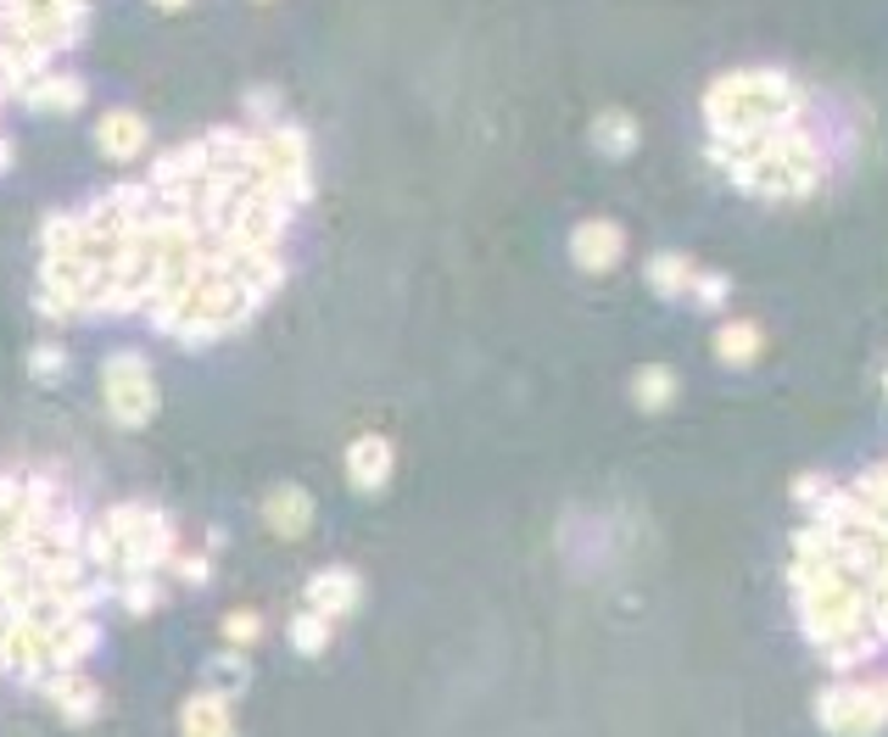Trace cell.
<instances>
[{
    "label": "cell",
    "instance_id": "1",
    "mask_svg": "<svg viewBox=\"0 0 888 737\" xmlns=\"http://www.w3.org/2000/svg\"><path fill=\"white\" fill-rule=\"evenodd\" d=\"M816 720L832 737H877L888 726V676L882 681H849V687H827L816 698Z\"/></svg>",
    "mask_w": 888,
    "mask_h": 737
},
{
    "label": "cell",
    "instance_id": "2",
    "mask_svg": "<svg viewBox=\"0 0 888 737\" xmlns=\"http://www.w3.org/2000/svg\"><path fill=\"white\" fill-rule=\"evenodd\" d=\"M101 386H107V414L129 431H140L157 409V392H152V363L140 352H113L101 363Z\"/></svg>",
    "mask_w": 888,
    "mask_h": 737
},
{
    "label": "cell",
    "instance_id": "3",
    "mask_svg": "<svg viewBox=\"0 0 888 737\" xmlns=\"http://www.w3.org/2000/svg\"><path fill=\"white\" fill-rule=\"evenodd\" d=\"M570 252H576V263H582L587 274H604V268H615V263H621L626 235H621V224H609V218H587V224H576Z\"/></svg>",
    "mask_w": 888,
    "mask_h": 737
},
{
    "label": "cell",
    "instance_id": "4",
    "mask_svg": "<svg viewBox=\"0 0 888 737\" xmlns=\"http://www.w3.org/2000/svg\"><path fill=\"white\" fill-rule=\"evenodd\" d=\"M146 118L140 112H129V107H113L101 124H96V146H101V157L107 163H129V157H140L146 151Z\"/></svg>",
    "mask_w": 888,
    "mask_h": 737
},
{
    "label": "cell",
    "instance_id": "5",
    "mask_svg": "<svg viewBox=\"0 0 888 737\" xmlns=\"http://www.w3.org/2000/svg\"><path fill=\"white\" fill-rule=\"evenodd\" d=\"M85 79H74V73H40V79H29V85H18V101H29L35 112H79L85 107Z\"/></svg>",
    "mask_w": 888,
    "mask_h": 737
},
{
    "label": "cell",
    "instance_id": "6",
    "mask_svg": "<svg viewBox=\"0 0 888 737\" xmlns=\"http://www.w3.org/2000/svg\"><path fill=\"white\" fill-rule=\"evenodd\" d=\"M391 464H397V448L386 436H358L347 448V475H352L358 492H380L391 481Z\"/></svg>",
    "mask_w": 888,
    "mask_h": 737
},
{
    "label": "cell",
    "instance_id": "7",
    "mask_svg": "<svg viewBox=\"0 0 888 737\" xmlns=\"http://www.w3.org/2000/svg\"><path fill=\"white\" fill-rule=\"evenodd\" d=\"M263 520H269L274 537H302L313 525V498L302 487H274L269 503H263Z\"/></svg>",
    "mask_w": 888,
    "mask_h": 737
},
{
    "label": "cell",
    "instance_id": "8",
    "mask_svg": "<svg viewBox=\"0 0 888 737\" xmlns=\"http://www.w3.org/2000/svg\"><path fill=\"white\" fill-rule=\"evenodd\" d=\"M363 598V581L352 576V570H324V576H313V587H308V609L313 615H347L352 603Z\"/></svg>",
    "mask_w": 888,
    "mask_h": 737
},
{
    "label": "cell",
    "instance_id": "9",
    "mask_svg": "<svg viewBox=\"0 0 888 737\" xmlns=\"http://www.w3.org/2000/svg\"><path fill=\"white\" fill-rule=\"evenodd\" d=\"M593 146L604 157H632L637 151V124L626 112H604V118H593Z\"/></svg>",
    "mask_w": 888,
    "mask_h": 737
},
{
    "label": "cell",
    "instance_id": "10",
    "mask_svg": "<svg viewBox=\"0 0 888 737\" xmlns=\"http://www.w3.org/2000/svg\"><path fill=\"white\" fill-rule=\"evenodd\" d=\"M185 737H235L230 731V709L218 692H202L191 709H185Z\"/></svg>",
    "mask_w": 888,
    "mask_h": 737
},
{
    "label": "cell",
    "instance_id": "11",
    "mask_svg": "<svg viewBox=\"0 0 888 737\" xmlns=\"http://www.w3.org/2000/svg\"><path fill=\"white\" fill-rule=\"evenodd\" d=\"M632 397H637V409H665L676 397V375H671L665 363H648V368H637V375H632Z\"/></svg>",
    "mask_w": 888,
    "mask_h": 737
},
{
    "label": "cell",
    "instance_id": "12",
    "mask_svg": "<svg viewBox=\"0 0 888 737\" xmlns=\"http://www.w3.org/2000/svg\"><path fill=\"white\" fill-rule=\"evenodd\" d=\"M687 279H693V263H687L682 252H660V257L648 263V285H654L660 296H682Z\"/></svg>",
    "mask_w": 888,
    "mask_h": 737
},
{
    "label": "cell",
    "instance_id": "13",
    "mask_svg": "<svg viewBox=\"0 0 888 737\" xmlns=\"http://www.w3.org/2000/svg\"><path fill=\"white\" fill-rule=\"evenodd\" d=\"M715 357H721V363H749V357H760V330H754V324H726V330L715 335Z\"/></svg>",
    "mask_w": 888,
    "mask_h": 737
},
{
    "label": "cell",
    "instance_id": "14",
    "mask_svg": "<svg viewBox=\"0 0 888 737\" xmlns=\"http://www.w3.org/2000/svg\"><path fill=\"white\" fill-rule=\"evenodd\" d=\"M51 692H57V709H62L68 720H90V715H96V692H90L85 681H68V676H62V681H51Z\"/></svg>",
    "mask_w": 888,
    "mask_h": 737
},
{
    "label": "cell",
    "instance_id": "15",
    "mask_svg": "<svg viewBox=\"0 0 888 737\" xmlns=\"http://www.w3.org/2000/svg\"><path fill=\"white\" fill-rule=\"evenodd\" d=\"M291 642H296L302 654H319V648L330 642V620H324V615H313V609H302V615L291 620Z\"/></svg>",
    "mask_w": 888,
    "mask_h": 737
},
{
    "label": "cell",
    "instance_id": "16",
    "mask_svg": "<svg viewBox=\"0 0 888 737\" xmlns=\"http://www.w3.org/2000/svg\"><path fill=\"white\" fill-rule=\"evenodd\" d=\"M687 291H693L699 307H721V302H726V279H721V274H699V268H693Z\"/></svg>",
    "mask_w": 888,
    "mask_h": 737
},
{
    "label": "cell",
    "instance_id": "17",
    "mask_svg": "<svg viewBox=\"0 0 888 737\" xmlns=\"http://www.w3.org/2000/svg\"><path fill=\"white\" fill-rule=\"evenodd\" d=\"M29 368H35V375H62V368H68V352H62V346H40V352L29 357Z\"/></svg>",
    "mask_w": 888,
    "mask_h": 737
},
{
    "label": "cell",
    "instance_id": "18",
    "mask_svg": "<svg viewBox=\"0 0 888 737\" xmlns=\"http://www.w3.org/2000/svg\"><path fill=\"white\" fill-rule=\"evenodd\" d=\"M246 112H257V118H280V90H246Z\"/></svg>",
    "mask_w": 888,
    "mask_h": 737
},
{
    "label": "cell",
    "instance_id": "19",
    "mask_svg": "<svg viewBox=\"0 0 888 737\" xmlns=\"http://www.w3.org/2000/svg\"><path fill=\"white\" fill-rule=\"evenodd\" d=\"M224 631H230V642H257V637H263V620H257V615H230Z\"/></svg>",
    "mask_w": 888,
    "mask_h": 737
},
{
    "label": "cell",
    "instance_id": "20",
    "mask_svg": "<svg viewBox=\"0 0 888 737\" xmlns=\"http://www.w3.org/2000/svg\"><path fill=\"white\" fill-rule=\"evenodd\" d=\"M152 7H163V12H179V7H191V0H152Z\"/></svg>",
    "mask_w": 888,
    "mask_h": 737
}]
</instances>
